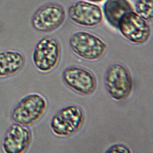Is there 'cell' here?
I'll return each mask as SVG.
<instances>
[{
	"label": "cell",
	"instance_id": "1",
	"mask_svg": "<svg viewBox=\"0 0 153 153\" xmlns=\"http://www.w3.org/2000/svg\"><path fill=\"white\" fill-rule=\"evenodd\" d=\"M48 108L45 97L38 93H31L22 97L12 109L11 118L13 123L30 126L38 121Z\"/></svg>",
	"mask_w": 153,
	"mask_h": 153
},
{
	"label": "cell",
	"instance_id": "2",
	"mask_svg": "<svg viewBox=\"0 0 153 153\" xmlns=\"http://www.w3.org/2000/svg\"><path fill=\"white\" fill-rule=\"evenodd\" d=\"M69 44L75 55L89 61H96L102 58L108 48L107 44L100 37L84 30L72 33Z\"/></svg>",
	"mask_w": 153,
	"mask_h": 153
},
{
	"label": "cell",
	"instance_id": "3",
	"mask_svg": "<svg viewBox=\"0 0 153 153\" xmlns=\"http://www.w3.org/2000/svg\"><path fill=\"white\" fill-rule=\"evenodd\" d=\"M85 114L81 108L68 105L59 109L51 117L50 127L54 135L66 137L78 132L83 126Z\"/></svg>",
	"mask_w": 153,
	"mask_h": 153
},
{
	"label": "cell",
	"instance_id": "4",
	"mask_svg": "<svg viewBox=\"0 0 153 153\" xmlns=\"http://www.w3.org/2000/svg\"><path fill=\"white\" fill-rule=\"evenodd\" d=\"M105 88L110 97L116 101L127 99L133 90V79L128 68L116 63L106 69L104 75Z\"/></svg>",
	"mask_w": 153,
	"mask_h": 153
},
{
	"label": "cell",
	"instance_id": "5",
	"mask_svg": "<svg viewBox=\"0 0 153 153\" xmlns=\"http://www.w3.org/2000/svg\"><path fill=\"white\" fill-rule=\"evenodd\" d=\"M61 45L56 38L45 36L39 39L32 51V59L36 68L42 73L54 69L59 63Z\"/></svg>",
	"mask_w": 153,
	"mask_h": 153
},
{
	"label": "cell",
	"instance_id": "6",
	"mask_svg": "<svg viewBox=\"0 0 153 153\" xmlns=\"http://www.w3.org/2000/svg\"><path fill=\"white\" fill-rule=\"evenodd\" d=\"M66 17V10L62 4L48 2L34 12L31 18V25L38 32H50L59 28L65 21Z\"/></svg>",
	"mask_w": 153,
	"mask_h": 153
},
{
	"label": "cell",
	"instance_id": "7",
	"mask_svg": "<svg viewBox=\"0 0 153 153\" xmlns=\"http://www.w3.org/2000/svg\"><path fill=\"white\" fill-rule=\"evenodd\" d=\"M117 29L126 39L134 44L146 43L151 35V27L149 22L134 10L121 16Z\"/></svg>",
	"mask_w": 153,
	"mask_h": 153
},
{
	"label": "cell",
	"instance_id": "8",
	"mask_svg": "<svg viewBox=\"0 0 153 153\" xmlns=\"http://www.w3.org/2000/svg\"><path fill=\"white\" fill-rule=\"evenodd\" d=\"M62 77L67 87L82 95H90L97 88V79L94 74L83 67L68 66L63 71Z\"/></svg>",
	"mask_w": 153,
	"mask_h": 153
},
{
	"label": "cell",
	"instance_id": "9",
	"mask_svg": "<svg viewBox=\"0 0 153 153\" xmlns=\"http://www.w3.org/2000/svg\"><path fill=\"white\" fill-rule=\"evenodd\" d=\"M68 14L72 22L87 27L100 25L104 18L99 5L84 0H78L71 4L68 8Z\"/></svg>",
	"mask_w": 153,
	"mask_h": 153
},
{
	"label": "cell",
	"instance_id": "10",
	"mask_svg": "<svg viewBox=\"0 0 153 153\" xmlns=\"http://www.w3.org/2000/svg\"><path fill=\"white\" fill-rule=\"evenodd\" d=\"M32 133L28 126L17 123L11 124L2 140V149L5 153H23L29 148Z\"/></svg>",
	"mask_w": 153,
	"mask_h": 153
},
{
	"label": "cell",
	"instance_id": "11",
	"mask_svg": "<svg viewBox=\"0 0 153 153\" xmlns=\"http://www.w3.org/2000/svg\"><path fill=\"white\" fill-rule=\"evenodd\" d=\"M25 62V56L19 51H0V78L14 75L23 69Z\"/></svg>",
	"mask_w": 153,
	"mask_h": 153
},
{
	"label": "cell",
	"instance_id": "12",
	"mask_svg": "<svg viewBox=\"0 0 153 153\" xmlns=\"http://www.w3.org/2000/svg\"><path fill=\"white\" fill-rule=\"evenodd\" d=\"M134 10L130 0H106L103 5V14L109 25L117 29L118 22L123 15Z\"/></svg>",
	"mask_w": 153,
	"mask_h": 153
},
{
	"label": "cell",
	"instance_id": "13",
	"mask_svg": "<svg viewBox=\"0 0 153 153\" xmlns=\"http://www.w3.org/2000/svg\"><path fill=\"white\" fill-rule=\"evenodd\" d=\"M134 11L148 22L153 18V0H136Z\"/></svg>",
	"mask_w": 153,
	"mask_h": 153
},
{
	"label": "cell",
	"instance_id": "14",
	"mask_svg": "<svg viewBox=\"0 0 153 153\" xmlns=\"http://www.w3.org/2000/svg\"><path fill=\"white\" fill-rule=\"evenodd\" d=\"M131 151L126 145L121 143H116L111 145L106 151V152H123L130 153Z\"/></svg>",
	"mask_w": 153,
	"mask_h": 153
},
{
	"label": "cell",
	"instance_id": "15",
	"mask_svg": "<svg viewBox=\"0 0 153 153\" xmlns=\"http://www.w3.org/2000/svg\"><path fill=\"white\" fill-rule=\"evenodd\" d=\"M86 1H88L93 2V3H100L105 0H86Z\"/></svg>",
	"mask_w": 153,
	"mask_h": 153
}]
</instances>
